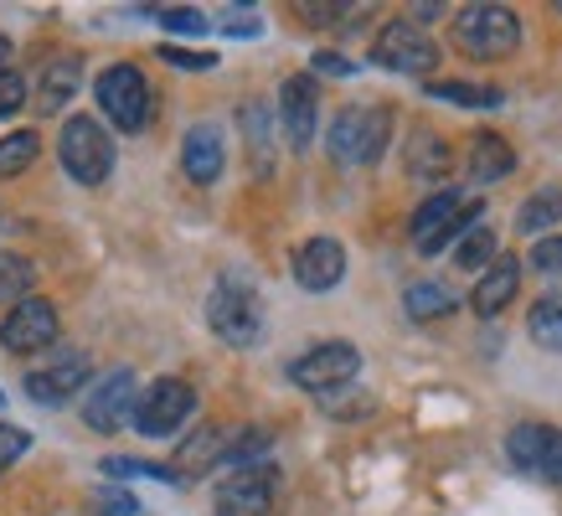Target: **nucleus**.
I'll list each match as a JSON object with an SVG mask.
<instances>
[{
	"label": "nucleus",
	"instance_id": "f257e3e1",
	"mask_svg": "<svg viewBox=\"0 0 562 516\" xmlns=\"http://www.w3.org/2000/svg\"><path fill=\"white\" fill-rule=\"evenodd\" d=\"M206 326H212V336L227 346H254L258 336H263V300H258L254 279L238 274V269H227V274L212 284V294H206Z\"/></svg>",
	"mask_w": 562,
	"mask_h": 516
},
{
	"label": "nucleus",
	"instance_id": "f03ea898",
	"mask_svg": "<svg viewBox=\"0 0 562 516\" xmlns=\"http://www.w3.org/2000/svg\"><path fill=\"white\" fill-rule=\"evenodd\" d=\"M387 135H392V109H382V103H351V109H341L330 120L325 150H330L336 166H372L387 150Z\"/></svg>",
	"mask_w": 562,
	"mask_h": 516
},
{
	"label": "nucleus",
	"instance_id": "7ed1b4c3",
	"mask_svg": "<svg viewBox=\"0 0 562 516\" xmlns=\"http://www.w3.org/2000/svg\"><path fill=\"white\" fill-rule=\"evenodd\" d=\"M57 160L78 187H103L109 171H114V135L93 114H72L63 124V135H57Z\"/></svg>",
	"mask_w": 562,
	"mask_h": 516
},
{
	"label": "nucleus",
	"instance_id": "20e7f679",
	"mask_svg": "<svg viewBox=\"0 0 562 516\" xmlns=\"http://www.w3.org/2000/svg\"><path fill=\"white\" fill-rule=\"evenodd\" d=\"M454 42H460V52L480 57V63H501V57H512L521 47V21H516L512 5L480 0V5H464L454 16Z\"/></svg>",
	"mask_w": 562,
	"mask_h": 516
},
{
	"label": "nucleus",
	"instance_id": "39448f33",
	"mask_svg": "<svg viewBox=\"0 0 562 516\" xmlns=\"http://www.w3.org/2000/svg\"><path fill=\"white\" fill-rule=\"evenodd\" d=\"M93 99H99V114L124 135H139L150 124V83L135 63H114L93 78Z\"/></svg>",
	"mask_w": 562,
	"mask_h": 516
},
{
	"label": "nucleus",
	"instance_id": "423d86ee",
	"mask_svg": "<svg viewBox=\"0 0 562 516\" xmlns=\"http://www.w3.org/2000/svg\"><path fill=\"white\" fill-rule=\"evenodd\" d=\"M480 212L485 206L475 197H464V191H434L418 212H413V243H418V254H439L449 238H464L470 227H480Z\"/></svg>",
	"mask_w": 562,
	"mask_h": 516
},
{
	"label": "nucleus",
	"instance_id": "0eeeda50",
	"mask_svg": "<svg viewBox=\"0 0 562 516\" xmlns=\"http://www.w3.org/2000/svg\"><path fill=\"white\" fill-rule=\"evenodd\" d=\"M372 63L387 72H403V78H424L439 68V47L418 21H387L372 42Z\"/></svg>",
	"mask_w": 562,
	"mask_h": 516
},
{
	"label": "nucleus",
	"instance_id": "6e6552de",
	"mask_svg": "<svg viewBox=\"0 0 562 516\" xmlns=\"http://www.w3.org/2000/svg\"><path fill=\"white\" fill-rule=\"evenodd\" d=\"M93 388V361L78 351V346H63V351H52L42 367L26 372V397H32L36 408H63L72 393H83Z\"/></svg>",
	"mask_w": 562,
	"mask_h": 516
},
{
	"label": "nucleus",
	"instance_id": "1a4fd4ad",
	"mask_svg": "<svg viewBox=\"0 0 562 516\" xmlns=\"http://www.w3.org/2000/svg\"><path fill=\"white\" fill-rule=\"evenodd\" d=\"M135 408H139V382L130 367H114V372H103L83 397V424L99 434H120L135 424Z\"/></svg>",
	"mask_w": 562,
	"mask_h": 516
},
{
	"label": "nucleus",
	"instance_id": "9d476101",
	"mask_svg": "<svg viewBox=\"0 0 562 516\" xmlns=\"http://www.w3.org/2000/svg\"><path fill=\"white\" fill-rule=\"evenodd\" d=\"M361 372V351L351 341H321L310 346L300 361H290V378L310 393H336V388H351V378Z\"/></svg>",
	"mask_w": 562,
	"mask_h": 516
},
{
	"label": "nucleus",
	"instance_id": "9b49d317",
	"mask_svg": "<svg viewBox=\"0 0 562 516\" xmlns=\"http://www.w3.org/2000/svg\"><path fill=\"white\" fill-rule=\"evenodd\" d=\"M191 408H196V393H191V382L160 378V382H150V388L139 393L135 429L150 434V439H171V434L191 418Z\"/></svg>",
	"mask_w": 562,
	"mask_h": 516
},
{
	"label": "nucleus",
	"instance_id": "f8f14e48",
	"mask_svg": "<svg viewBox=\"0 0 562 516\" xmlns=\"http://www.w3.org/2000/svg\"><path fill=\"white\" fill-rule=\"evenodd\" d=\"M0 346H5L11 357H32V351L57 346V305H52L47 294L21 300V305L0 321Z\"/></svg>",
	"mask_w": 562,
	"mask_h": 516
},
{
	"label": "nucleus",
	"instance_id": "ddd939ff",
	"mask_svg": "<svg viewBox=\"0 0 562 516\" xmlns=\"http://www.w3.org/2000/svg\"><path fill=\"white\" fill-rule=\"evenodd\" d=\"M506 455L521 475H537V481H562V429H547V424H516L512 439H506Z\"/></svg>",
	"mask_w": 562,
	"mask_h": 516
},
{
	"label": "nucleus",
	"instance_id": "4468645a",
	"mask_svg": "<svg viewBox=\"0 0 562 516\" xmlns=\"http://www.w3.org/2000/svg\"><path fill=\"white\" fill-rule=\"evenodd\" d=\"M279 496V470L273 464H248V470H227L217 481V501L233 516H258L269 512Z\"/></svg>",
	"mask_w": 562,
	"mask_h": 516
},
{
	"label": "nucleus",
	"instance_id": "2eb2a0df",
	"mask_svg": "<svg viewBox=\"0 0 562 516\" xmlns=\"http://www.w3.org/2000/svg\"><path fill=\"white\" fill-rule=\"evenodd\" d=\"M279 120H284V139L290 150H310L315 139V120H321V93H315V78H284L279 88Z\"/></svg>",
	"mask_w": 562,
	"mask_h": 516
},
{
	"label": "nucleus",
	"instance_id": "dca6fc26",
	"mask_svg": "<svg viewBox=\"0 0 562 516\" xmlns=\"http://www.w3.org/2000/svg\"><path fill=\"white\" fill-rule=\"evenodd\" d=\"M346 279V248L336 238H310L294 248V284L310 294L336 290Z\"/></svg>",
	"mask_w": 562,
	"mask_h": 516
},
{
	"label": "nucleus",
	"instance_id": "f3484780",
	"mask_svg": "<svg viewBox=\"0 0 562 516\" xmlns=\"http://www.w3.org/2000/svg\"><path fill=\"white\" fill-rule=\"evenodd\" d=\"M222 166H227V150H222V130L217 124H191L187 139H181V171H187V181H196V187H212L222 176Z\"/></svg>",
	"mask_w": 562,
	"mask_h": 516
},
{
	"label": "nucleus",
	"instance_id": "a211bd4d",
	"mask_svg": "<svg viewBox=\"0 0 562 516\" xmlns=\"http://www.w3.org/2000/svg\"><path fill=\"white\" fill-rule=\"evenodd\" d=\"M516 290H521V258L501 254L491 269L475 279V290H470V305H475L480 321H495V315H501V310L516 300Z\"/></svg>",
	"mask_w": 562,
	"mask_h": 516
},
{
	"label": "nucleus",
	"instance_id": "6ab92c4d",
	"mask_svg": "<svg viewBox=\"0 0 562 516\" xmlns=\"http://www.w3.org/2000/svg\"><path fill=\"white\" fill-rule=\"evenodd\" d=\"M78 83H83V63L63 52V57H47V68L36 78V109L42 114H63L68 99H78Z\"/></svg>",
	"mask_w": 562,
	"mask_h": 516
},
{
	"label": "nucleus",
	"instance_id": "aec40b11",
	"mask_svg": "<svg viewBox=\"0 0 562 516\" xmlns=\"http://www.w3.org/2000/svg\"><path fill=\"white\" fill-rule=\"evenodd\" d=\"M516 171V150L506 145L501 135H475V145H470V181L475 187H491V181H501V176Z\"/></svg>",
	"mask_w": 562,
	"mask_h": 516
},
{
	"label": "nucleus",
	"instance_id": "412c9836",
	"mask_svg": "<svg viewBox=\"0 0 562 516\" xmlns=\"http://www.w3.org/2000/svg\"><path fill=\"white\" fill-rule=\"evenodd\" d=\"M403 305H408V321H443V315L460 310V294L439 284V279H418V284L403 290Z\"/></svg>",
	"mask_w": 562,
	"mask_h": 516
},
{
	"label": "nucleus",
	"instance_id": "4be33fe9",
	"mask_svg": "<svg viewBox=\"0 0 562 516\" xmlns=\"http://www.w3.org/2000/svg\"><path fill=\"white\" fill-rule=\"evenodd\" d=\"M449 145H443V135H434V130H418V135L408 139V176L413 181H443L449 176Z\"/></svg>",
	"mask_w": 562,
	"mask_h": 516
},
{
	"label": "nucleus",
	"instance_id": "5701e85b",
	"mask_svg": "<svg viewBox=\"0 0 562 516\" xmlns=\"http://www.w3.org/2000/svg\"><path fill=\"white\" fill-rule=\"evenodd\" d=\"M562 217V191L547 187V191H531L527 202H521V212H516V227L521 233H531V238H547V227Z\"/></svg>",
	"mask_w": 562,
	"mask_h": 516
},
{
	"label": "nucleus",
	"instance_id": "b1692460",
	"mask_svg": "<svg viewBox=\"0 0 562 516\" xmlns=\"http://www.w3.org/2000/svg\"><path fill=\"white\" fill-rule=\"evenodd\" d=\"M36 284V263L26 254H0V305L16 310L21 300H32Z\"/></svg>",
	"mask_w": 562,
	"mask_h": 516
},
{
	"label": "nucleus",
	"instance_id": "393cba45",
	"mask_svg": "<svg viewBox=\"0 0 562 516\" xmlns=\"http://www.w3.org/2000/svg\"><path fill=\"white\" fill-rule=\"evenodd\" d=\"M527 330H531V341H537V346H547V351H562V290L542 294V300L531 305Z\"/></svg>",
	"mask_w": 562,
	"mask_h": 516
},
{
	"label": "nucleus",
	"instance_id": "a878e982",
	"mask_svg": "<svg viewBox=\"0 0 562 516\" xmlns=\"http://www.w3.org/2000/svg\"><path fill=\"white\" fill-rule=\"evenodd\" d=\"M227 445H233V439H227V429H202V434H191L187 445H181V455H176V460H181V470H191V475H196V470L222 464Z\"/></svg>",
	"mask_w": 562,
	"mask_h": 516
},
{
	"label": "nucleus",
	"instance_id": "bb28decb",
	"mask_svg": "<svg viewBox=\"0 0 562 516\" xmlns=\"http://www.w3.org/2000/svg\"><path fill=\"white\" fill-rule=\"evenodd\" d=\"M238 124L243 135H248V155H254V166L263 176L273 171V150H269V109L263 103H243L238 109Z\"/></svg>",
	"mask_w": 562,
	"mask_h": 516
},
{
	"label": "nucleus",
	"instance_id": "cd10ccee",
	"mask_svg": "<svg viewBox=\"0 0 562 516\" xmlns=\"http://www.w3.org/2000/svg\"><path fill=\"white\" fill-rule=\"evenodd\" d=\"M99 470L109 475V481H139V475H145V481H166V485H181V481H187V475H181V470H171V464L124 460V455H109V460H103Z\"/></svg>",
	"mask_w": 562,
	"mask_h": 516
},
{
	"label": "nucleus",
	"instance_id": "c85d7f7f",
	"mask_svg": "<svg viewBox=\"0 0 562 516\" xmlns=\"http://www.w3.org/2000/svg\"><path fill=\"white\" fill-rule=\"evenodd\" d=\"M428 99L460 103V109H501L506 93H501V88H485V83H428Z\"/></svg>",
	"mask_w": 562,
	"mask_h": 516
},
{
	"label": "nucleus",
	"instance_id": "c756f323",
	"mask_svg": "<svg viewBox=\"0 0 562 516\" xmlns=\"http://www.w3.org/2000/svg\"><path fill=\"white\" fill-rule=\"evenodd\" d=\"M36 150H42L36 130H11V135L0 139V181H5V176H21V171H26V166L36 160Z\"/></svg>",
	"mask_w": 562,
	"mask_h": 516
},
{
	"label": "nucleus",
	"instance_id": "7c9ffc66",
	"mask_svg": "<svg viewBox=\"0 0 562 516\" xmlns=\"http://www.w3.org/2000/svg\"><path fill=\"white\" fill-rule=\"evenodd\" d=\"M454 263H460L464 274H470V269H480V274H485V269L495 263V233H491V227H485V223L470 227V233L460 238V248H454Z\"/></svg>",
	"mask_w": 562,
	"mask_h": 516
},
{
	"label": "nucleus",
	"instance_id": "2f4dec72",
	"mask_svg": "<svg viewBox=\"0 0 562 516\" xmlns=\"http://www.w3.org/2000/svg\"><path fill=\"white\" fill-rule=\"evenodd\" d=\"M269 445H273L269 429H243L238 439L227 445V455H222V470H248V464H263Z\"/></svg>",
	"mask_w": 562,
	"mask_h": 516
},
{
	"label": "nucleus",
	"instance_id": "473e14b6",
	"mask_svg": "<svg viewBox=\"0 0 562 516\" xmlns=\"http://www.w3.org/2000/svg\"><path fill=\"white\" fill-rule=\"evenodd\" d=\"M160 26H166V32H181V36H202V32H212V16H206V11H196V5H166V11H160Z\"/></svg>",
	"mask_w": 562,
	"mask_h": 516
},
{
	"label": "nucleus",
	"instance_id": "72a5a7b5",
	"mask_svg": "<svg viewBox=\"0 0 562 516\" xmlns=\"http://www.w3.org/2000/svg\"><path fill=\"white\" fill-rule=\"evenodd\" d=\"M155 57H160V63H166V68H181V72H206V68H217V57H212V52L171 47V42H166V47L155 52Z\"/></svg>",
	"mask_w": 562,
	"mask_h": 516
},
{
	"label": "nucleus",
	"instance_id": "f704fd0d",
	"mask_svg": "<svg viewBox=\"0 0 562 516\" xmlns=\"http://www.w3.org/2000/svg\"><path fill=\"white\" fill-rule=\"evenodd\" d=\"M88 506H93L99 516H139V501L130 496V491H93Z\"/></svg>",
	"mask_w": 562,
	"mask_h": 516
},
{
	"label": "nucleus",
	"instance_id": "c9c22d12",
	"mask_svg": "<svg viewBox=\"0 0 562 516\" xmlns=\"http://www.w3.org/2000/svg\"><path fill=\"white\" fill-rule=\"evenodd\" d=\"M217 26H222L227 36H258V32H263L258 11H248V5H227V11L217 16Z\"/></svg>",
	"mask_w": 562,
	"mask_h": 516
},
{
	"label": "nucleus",
	"instance_id": "e433bc0d",
	"mask_svg": "<svg viewBox=\"0 0 562 516\" xmlns=\"http://www.w3.org/2000/svg\"><path fill=\"white\" fill-rule=\"evenodd\" d=\"M531 269H537V274H562V238L558 233L537 238V248H531Z\"/></svg>",
	"mask_w": 562,
	"mask_h": 516
},
{
	"label": "nucleus",
	"instance_id": "4c0bfd02",
	"mask_svg": "<svg viewBox=\"0 0 562 516\" xmlns=\"http://www.w3.org/2000/svg\"><path fill=\"white\" fill-rule=\"evenodd\" d=\"M26 449H32V434L16 429V424H0V470H11Z\"/></svg>",
	"mask_w": 562,
	"mask_h": 516
},
{
	"label": "nucleus",
	"instance_id": "58836bf2",
	"mask_svg": "<svg viewBox=\"0 0 562 516\" xmlns=\"http://www.w3.org/2000/svg\"><path fill=\"white\" fill-rule=\"evenodd\" d=\"M21 103H26V83H21V72H0V124L11 120Z\"/></svg>",
	"mask_w": 562,
	"mask_h": 516
},
{
	"label": "nucleus",
	"instance_id": "ea45409f",
	"mask_svg": "<svg viewBox=\"0 0 562 516\" xmlns=\"http://www.w3.org/2000/svg\"><path fill=\"white\" fill-rule=\"evenodd\" d=\"M321 408L351 418V413H372V397H351V388H346V397H341V388H336V393H321Z\"/></svg>",
	"mask_w": 562,
	"mask_h": 516
},
{
	"label": "nucleus",
	"instance_id": "a19ab883",
	"mask_svg": "<svg viewBox=\"0 0 562 516\" xmlns=\"http://www.w3.org/2000/svg\"><path fill=\"white\" fill-rule=\"evenodd\" d=\"M315 72H336V78H351V63H346L341 52H315Z\"/></svg>",
	"mask_w": 562,
	"mask_h": 516
},
{
	"label": "nucleus",
	"instance_id": "79ce46f5",
	"mask_svg": "<svg viewBox=\"0 0 562 516\" xmlns=\"http://www.w3.org/2000/svg\"><path fill=\"white\" fill-rule=\"evenodd\" d=\"M300 16H305V21H315V26H325V21L346 16V5H300Z\"/></svg>",
	"mask_w": 562,
	"mask_h": 516
},
{
	"label": "nucleus",
	"instance_id": "37998d69",
	"mask_svg": "<svg viewBox=\"0 0 562 516\" xmlns=\"http://www.w3.org/2000/svg\"><path fill=\"white\" fill-rule=\"evenodd\" d=\"M439 11H443V5H413V16H418V26H424V21H434Z\"/></svg>",
	"mask_w": 562,
	"mask_h": 516
},
{
	"label": "nucleus",
	"instance_id": "c03bdc74",
	"mask_svg": "<svg viewBox=\"0 0 562 516\" xmlns=\"http://www.w3.org/2000/svg\"><path fill=\"white\" fill-rule=\"evenodd\" d=\"M5 63H11V42L0 36V72H11V68H5Z\"/></svg>",
	"mask_w": 562,
	"mask_h": 516
},
{
	"label": "nucleus",
	"instance_id": "a18cd8bd",
	"mask_svg": "<svg viewBox=\"0 0 562 516\" xmlns=\"http://www.w3.org/2000/svg\"><path fill=\"white\" fill-rule=\"evenodd\" d=\"M0 217H5V206H0Z\"/></svg>",
	"mask_w": 562,
	"mask_h": 516
},
{
	"label": "nucleus",
	"instance_id": "49530a36",
	"mask_svg": "<svg viewBox=\"0 0 562 516\" xmlns=\"http://www.w3.org/2000/svg\"><path fill=\"white\" fill-rule=\"evenodd\" d=\"M0 403H5V393H0Z\"/></svg>",
	"mask_w": 562,
	"mask_h": 516
},
{
	"label": "nucleus",
	"instance_id": "de8ad7c7",
	"mask_svg": "<svg viewBox=\"0 0 562 516\" xmlns=\"http://www.w3.org/2000/svg\"><path fill=\"white\" fill-rule=\"evenodd\" d=\"M558 11H562V5H558Z\"/></svg>",
	"mask_w": 562,
	"mask_h": 516
}]
</instances>
